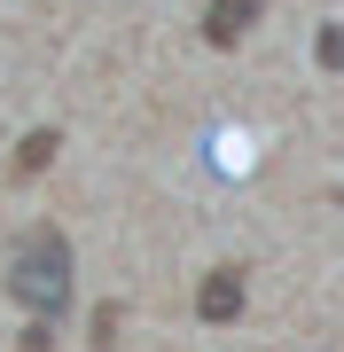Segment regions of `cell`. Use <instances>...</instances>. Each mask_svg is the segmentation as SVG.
<instances>
[{
	"label": "cell",
	"instance_id": "6da1fadb",
	"mask_svg": "<svg viewBox=\"0 0 344 352\" xmlns=\"http://www.w3.org/2000/svg\"><path fill=\"white\" fill-rule=\"evenodd\" d=\"M8 298L24 305V314H63L71 305V243L63 227H24L8 251Z\"/></svg>",
	"mask_w": 344,
	"mask_h": 352
},
{
	"label": "cell",
	"instance_id": "7a4b0ae2",
	"mask_svg": "<svg viewBox=\"0 0 344 352\" xmlns=\"http://www.w3.org/2000/svg\"><path fill=\"white\" fill-rule=\"evenodd\" d=\"M258 16H266V0H211L204 8V39L211 47H235V39H251Z\"/></svg>",
	"mask_w": 344,
	"mask_h": 352
},
{
	"label": "cell",
	"instance_id": "3957f363",
	"mask_svg": "<svg viewBox=\"0 0 344 352\" xmlns=\"http://www.w3.org/2000/svg\"><path fill=\"white\" fill-rule=\"evenodd\" d=\"M196 314L204 321H235L242 314V266H211L204 289H196Z\"/></svg>",
	"mask_w": 344,
	"mask_h": 352
},
{
	"label": "cell",
	"instance_id": "277c9868",
	"mask_svg": "<svg viewBox=\"0 0 344 352\" xmlns=\"http://www.w3.org/2000/svg\"><path fill=\"white\" fill-rule=\"evenodd\" d=\"M47 157H55V133H32V141H24V157H16V173H39Z\"/></svg>",
	"mask_w": 344,
	"mask_h": 352
}]
</instances>
